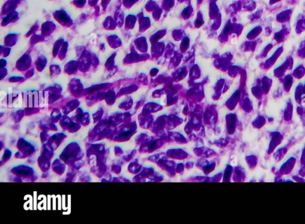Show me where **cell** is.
Here are the masks:
<instances>
[{
	"label": "cell",
	"instance_id": "12",
	"mask_svg": "<svg viewBox=\"0 0 305 224\" xmlns=\"http://www.w3.org/2000/svg\"><path fill=\"white\" fill-rule=\"evenodd\" d=\"M303 87H304V92H305V86H303Z\"/></svg>",
	"mask_w": 305,
	"mask_h": 224
},
{
	"label": "cell",
	"instance_id": "1",
	"mask_svg": "<svg viewBox=\"0 0 305 224\" xmlns=\"http://www.w3.org/2000/svg\"><path fill=\"white\" fill-rule=\"evenodd\" d=\"M293 66V59L291 57L287 58L286 61L274 70V75L277 77H282L288 69H291Z\"/></svg>",
	"mask_w": 305,
	"mask_h": 224
},
{
	"label": "cell",
	"instance_id": "6",
	"mask_svg": "<svg viewBox=\"0 0 305 224\" xmlns=\"http://www.w3.org/2000/svg\"><path fill=\"white\" fill-rule=\"evenodd\" d=\"M303 92H304V87L302 85V84H300L297 87L296 92H295V98L297 99V102L300 101V100L302 98V95H303Z\"/></svg>",
	"mask_w": 305,
	"mask_h": 224
},
{
	"label": "cell",
	"instance_id": "7",
	"mask_svg": "<svg viewBox=\"0 0 305 224\" xmlns=\"http://www.w3.org/2000/svg\"><path fill=\"white\" fill-rule=\"evenodd\" d=\"M285 34H286V32L285 30L283 29L279 32H278L277 33H276L275 34V36H274V38L275 39V40L278 42H282L283 40H284V36H285Z\"/></svg>",
	"mask_w": 305,
	"mask_h": 224
},
{
	"label": "cell",
	"instance_id": "2",
	"mask_svg": "<svg viewBox=\"0 0 305 224\" xmlns=\"http://www.w3.org/2000/svg\"><path fill=\"white\" fill-rule=\"evenodd\" d=\"M282 52H283V47L279 48L277 50L274 52V54L272 55V56H271L270 58H269L268 60H267V61L265 62V67L267 68H269L271 65H273L275 63V62L276 61V60H277L278 57H279V56L281 55Z\"/></svg>",
	"mask_w": 305,
	"mask_h": 224
},
{
	"label": "cell",
	"instance_id": "9",
	"mask_svg": "<svg viewBox=\"0 0 305 224\" xmlns=\"http://www.w3.org/2000/svg\"><path fill=\"white\" fill-rule=\"evenodd\" d=\"M298 54H299V56L302 57V58H305V41L304 42H303L301 45H300V47L299 48V51H298Z\"/></svg>",
	"mask_w": 305,
	"mask_h": 224
},
{
	"label": "cell",
	"instance_id": "10",
	"mask_svg": "<svg viewBox=\"0 0 305 224\" xmlns=\"http://www.w3.org/2000/svg\"><path fill=\"white\" fill-rule=\"evenodd\" d=\"M291 114H292V105L291 103H289L287 107L285 112V118L286 119L287 118H290L291 117Z\"/></svg>",
	"mask_w": 305,
	"mask_h": 224
},
{
	"label": "cell",
	"instance_id": "11",
	"mask_svg": "<svg viewBox=\"0 0 305 224\" xmlns=\"http://www.w3.org/2000/svg\"><path fill=\"white\" fill-rule=\"evenodd\" d=\"M271 48H272V45H271V44H269L268 46H267L265 48V49L263 51V53H262L263 56H265L268 54V52L270 51Z\"/></svg>",
	"mask_w": 305,
	"mask_h": 224
},
{
	"label": "cell",
	"instance_id": "4",
	"mask_svg": "<svg viewBox=\"0 0 305 224\" xmlns=\"http://www.w3.org/2000/svg\"><path fill=\"white\" fill-rule=\"evenodd\" d=\"M293 77L291 75H287L284 82V87L287 92H288L293 84Z\"/></svg>",
	"mask_w": 305,
	"mask_h": 224
},
{
	"label": "cell",
	"instance_id": "5",
	"mask_svg": "<svg viewBox=\"0 0 305 224\" xmlns=\"http://www.w3.org/2000/svg\"><path fill=\"white\" fill-rule=\"evenodd\" d=\"M262 88L264 92L266 93L268 92L272 84V80L265 76L262 79Z\"/></svg>",
	"mask_w": 305,
	"mask_h": 224
},
{
	"label": "cell",
	"instance_id": "3",
	"mask_svg": "<svg viewBox=\"0 0 305 224\" xmlns=\"http://www.w3.org/2000/svg\"><path fill=\"white\" fill-rule=\"evenodd\" d=\"M305 75V68L303 65H299L293 72V75L297 79H300Z\"/></svg>",
	"mask_w": 305,
	"mask_h": 224
},
{
	"label": "cell",
	"instance_id": "8",
	"mask_svg": "<svg viewBox=\"0 0 305 224\" xmlns=\"http://www.w3.org/2000/svg\"><path fill=\"white\" fill-rule=\"evenodd\" d=\"M304 30H305V19L298 22L296 26V31L297 33L302 32Z\"/></svg>",
	"mask_w": 305,
	"mask_h": 224
}]
</instances>
